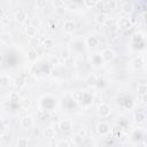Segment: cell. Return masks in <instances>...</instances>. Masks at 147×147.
Instances as JSON below:
<instances>
[{
    "mask_svg": "<svg viewBox=\"0 0 147 147\" xmlns=\"http://www.w3.org/2000/svg\"><path fill=\"white\" fill-rule=\"evenodd\" d=\"M96 1H98V0H84V5H85L87 8H92V7H95Z\"/></svg>",
    "mask_w": 147,
    "mask_h": 147,
    "instance_id": "cell-26",
    "label": "cell"
},
{
    "mask_svg": "<svg viewBox=\"0 0 147 147\" xmlns=\"http://www.w3.org/2000/svg\"><path fill=\"white\" fill-rule=\"evenodd\" d=\"M137 91H138V94L140 95H146V92H147V86L145 83H140L138 84V87H137Z\"/></svg>",
    "mask_w": 147,
    "mask_h": 147,
    "instance_id": "cell-14",
    "label": "cell"
},
{
    "mask_svg": "<svg viewBox=\"0 0 147 147\" xmlns=\"http://www.w3.org/2000/svg\"><path fill=\"white\" fill-rule=\"evenodd\" d=\"M101 57L103 59V61H111L114 57H115V52L110 48H107L102 52L101 54Z\"/></svg>",
    "mask_w": 147,
    "mask_h": 147,
    "instance_id": "cell-3",
    "label": "cell"
},
{
    "mask_svg": "<svg viewBox=\"0 0 147 147\" xmlns=\"http://www.w3.org/2000/svg\"><path fill=\"white\" fill-rule=\"evenodd\" d=\"M54 6L56 7V8H59V7H63V2H62V0H54Z\"/></svg>",
    "mask_w": 147,
    "mask_h": 147,
    "instance_id": "cell-32",
    "label": "cell"
},
{
    "mask_svg": "<svg viewBox=\"0 0 147 147\" xmlns=\"http://www.w3.org/2000/svg\"><path fill=\"white\" fill-rule=\"evenodd\" d=\"M15 17H16V20H17L18 22L23 23V22L25 21V18H26V14H25L23 10H20V11H17V13H16Z\"/></svg>",
    "mask_w": 147,
    "mask_h": 147,
    "instance_id": "cell-15",
    "label": "cell"
},
{
    "mask_svg": "<svg viewBox=\"0 0 147 147\" xmlns=\"http://www.w3.org/2000/svg\"><path fill=\"white\" fill-rule=\"evenodd\" d=\"M26 36L28 37H34V36H37V29L36 28H33V26H28L26 28Z\"/></svg>",
    "mask_w": 147,
    "mask_h": 147,
    "instance_id": "cell-16",
    "label": "cell"
},
{
    "mask_svg": "<svg viewBox=\"0 0 147 147\" xmlns=\"http://www.w3.org/2000/svg\"><path fill=\"white\" fill-rule=\"evenodd\" d=\"M44 46H45L46 48H52V47L54 46V40H53L52 38H46V39L44 40Z\"/></svg>",
    "mask_w": 147,
    "mask_h": 147,
    "instance_id": "cell-21",
    "label": "cell"
},
{
    "mask_svg": "<svg viewBox=\"0 0 147 147\" xmlns=\"http://www.w3.org/2000/svg\"><path fill=\"white\" fill-rule=\"evenodd\" d=\"M117 25L121 30H126V29L131 28V22L129 21V18H121L117 22Z\"/></svg>",
    "mask_w": 147,
    "mask_h": 147,
    "instance_id": "cell-7",
    "label": "cell"
},
{
    "mask_svg": "<svg viewBox=\"0 0 147 147\" xmlns=\"http://www.w3.org/2000/svg\"><path fill=\"white\" fill-rule=\"evenodd\" d=\"M83 141H84V137L80 136L79 133H77V134H75V136L72 137V142H74V145H76V146L82 145Z\"/></svg>",
    "mask_w": 147,
    "mask_h": 147,
    "instance_id": "cell-13",
    "label": "cell"
},
{
    "mask_svg": "<svg viewBox=\"0 0 147 147\" xmlns=\"http://www.w3.org/2000/svg\"><path fill=\"white\" fill-rule=\"evenodd\" d=\"M136 121H138V122H142L144 119H145V115H141V114H139V115H137L136 116Z\"/></svg>",
    "mask_w": 147,
    "mask_h": 147,
    "instance_id": "cell-36",
    "label": "cell"
},
{
    "mask_svg": "<svg viewBox=\"0 0 147 147\" xmlns=\"http://www.w3.org/2000/svg\"><path fill=\"white\" fill-rule=\"evenodd\" d=\"M36 6L38 8H45L47 6V0H36Z\"/></svg>",
    "mask_w": 147,
    "mask_h": 147,
    "instance_id": "cell-27",
    "label": "cell"
},
{
    "mask_svg": "<svg viewBox=\"0 0 147 147\" xmlns=\"http://www.w3.org/2000/svg\"><path fill=\"white\" fill-rule=\"evenodd\" d=\"M56 25H57V23H56L55 20H51V21H49V28H51V29L54 30V29L56 28Z\"/></svg>",
    "mask_w": 147,
    "mask_h": 147,
    "instance_id": "cell-33",
    "label": "cell"
},
{
    "mask_svg": "<svg viewBox=\"0 0 147 147\" xmlns=\"http://www.w3.org/2000/svg\"><path fill=\"white\" fill-rule=\"evenodd\" d=\"M21 125H22V127H24V129H30V127H32V126H33V119H32V117H30V116H24V117L21 119Z\"/></svg>",
    "mask_w": 147,
    "mask_h": 147,
    "instance_id": "cell-5",
    "label": "cell"
},
{
    "mask_svg": "<svg viewBox=\"0 0 147 147\" xmlns=\"http://www.w3.org/2000/svg\"><path fill=\"white\" fill-rule=\"evenodd\" d=\"M82 98H83V92H79V91L74 92V94H72V99H74L76 102L82 101Z\"/></svg>",
    "mask_w": 147,
    "mask_h": 147,
    "instance_id": "cell-22",
    "label": "cell"
},
{
    "mask_svg": "<svg viewBox=\"0 0 147 147\" xmlns=\"http://www.w3.org/2000/svg\"><path fill=\"white\" fill-rule=\"evenodd\" d=\"M91 62H92V64L94 65V67H101L102 64H103V59L101 57V55H99V54H94L92 57H91Z\"/></svg>",
    "mask_w": 147,
    "mask_h": 147,
    "instance_id": "cell-6",
    "label": "cell"
},
{
    "mask_svg": "<svg viewBox=\"0 0 147 147\" xmlns=\"http://www.w3.org/2000/svg\"><path fill=\"white\" fill-rule=\"evenodd\" d=\"M110 107L107 105V103H101L99 105L98 107V114L101 116V117H107L109 114H110Z\"/></svg>",
    "mask_w": 147,
    "mask_h": 147,
    "instance_id": "cell-1",
    "label": "cell"
},
{
    "mask_svg": "<svg viewBox=\"0 0 147 147\" xmlns=\"http://www.w3.org/2000/svg\"><path fill=\"white\" fill-rule=\"evenodd\" d=\"M71 126H72V124H71V121H69V119H63V121L60 123V129H61L63 132L70 131V130H71Z\"/></svg>",
    "mask_w": 147,
    "mask_h": 147,
    "instance_id": "cell-9",
    "label": "cell"
},
{
    "mask_svg": "<svg viewBox=\"0 0 147 147\" xmlns=\"http://www.w3.org/2000/svg\"><path fill=\"white\" fill-rule=\"evenodd\" d=\"M42 134H44L45 138H47V139H52V138L54 137L55 132H54V130H53L52 127H46V129H44Z\"/></svg>",
    "mask_w": 147,
    "mask_h": 147,
    "instance_id": "cell-12",
    "label": "cell"
},
{
    "mask_svg": "<svg viewBox=\"0 0 147 147\" xmlns=\"http://www.w3.org/2000/svg\"><path fill=\"white\" fill-rule=\"evenodd\" d=\"M70 8H76V5H70Z\"/></svg>",
    "mask_w": 147,
    "mask_h": 147,
    "instance_id": "cell-42",
    "label": "cell"
},
{
    "mask_svg": "<svg viewBox=\"0 0 147 147\" xmlns=\"http://www.w3.org/2000/svg\"><path fill=\"white\" fill-rule=\"evenodd\" d=\"M109 130H110L109 125H108L107 123H105V122H101V123H99V124L96 125V131H98V133L101 134V136L107 134V133L109 132Z\"/></svg>",
    "mask_w": 147,
    "mask_h": 147,
    "instance_id": "cell-2",
    "label": "cell"
},
{
    "mask_svg": "<svg viewBox=\"0 0 147 147\" xmlns=\"http://www.w3.org/2000/svg\"><path fill=\"white\" fill-rule=\"evenodd\" d=\"M3 16H5V10L0 8V20H1V18H3Z\"/></svg>",
    "mask_w": 147,
    "mask_h": 147,
    "instance_id": "cell-40",
    "label": "cell"
},
{
    "mask_svg": "<svg viewBox=\"0 0 147 147\" xmlns=\"http://www.w3.org/2000/svg\"><path fill=\"white\" fill-rule=\"evenodd\" d=\"M57 146L60 147V146H70V144L68 142V141H60L59 144H57Z\"/></svg>",
    "mask_w": 147,
    "mask_h": 147,
    "instance_id": "cell-38",
    "label": "cell"
},
{
    "mask_svg": "<svg viewBox=\"0 0 147 147\" xmlns=\"http://www.w3.org/2000/svg\"><path fill=\"white\" fill-rule=\"evenodd\" d=\"M39 44V38L37 37V36H34V37H30V45L31 46H37Z\"/></svg>",
    "mask_w": 147,
    "mask_h": 147,
    "instance_id": "cell-28",
    "label": "cell"
},
{
    "mask_svg": "<svg viewBox=\"0 0 147 147\" xmlns=\"http://www.w3.org/2000/svg\"><path fill=\"white\" fill-rule=\"evenodd\" d=\"M28 59H29V61H31V62L36 61V60H37V52H36L34 49H30V51L28 52Z\"/></svg>",
    "mask_w": 147,
    "mask_h": 147,
    "instance_id": "cell-18",
    "label": "cell"
},
{
    "mask_svg": "<svg viewBox=\"0 0 147 147\" xmlns=\"http://www.w3.org/2000/svg\"><path fill=\"white\" fill-rule=\"evenodd\" d=\"M122 9H123V11L126 13V14H130V13H132V10H133V9H132V5L129 3V2L124 3L123 7H122Z\"/></svg>",
    "mask_w": 147,
    "mask_h": 147,
    "instance_id": "cell-20",
    "label": "cell"
},
{
    "mask_svg": "<svg viewBox=\"0 0 147 147\" xmlns=\"http://www.w3.org/2000/svg\"><path fill=\"white\" fill-rule=\"evenodd\" d=\"M0 85L1 86H8L9 85V77L8 76H1L0 77Z\"/></svg>",
    "mask_w": 147,
    "mask_h": 147,
    "instance_id": "cell-23",
    "label": "cell"
},
{
    "mask_svg": "<svg viewBox=\"0 0 147 147\" xmlns=\"http://www.w3.org/2000/svg\"><path fill=\"white\" fill-rule=\"evenodd\" d=\"M2 61H3V55H2L1 53H0V63H1Z\"/></svg>",
    "mask_w": 147,
    "mask_h": 147,
    "instance_id": "cell-41",
    "label": "cell"
},
{
    "mask_svg": "<svg viewBox=\"0 0 147 147\" xmlns=\"http://www.w3.org/2000/svg\"><path fill=\"white\" fill-rule=\"evenodd\" d=\"M40 20L38 18V17H33L32 20H31V23H30V25L31 26H33V28H36V29H38L39 26H40Z\"/></svg>",
    "mask_w": 147,
    "mask_h": 147,
    "instance_id": "cell-24",
    "label": "cell"
},
{
    "mask_svg": "<svg viewBox=\"0 0 147 147\" xmlns=\"http://www.w3.org/2000/svg\"><path fill=\"white\" fill-rule=\"evenodd\" d=\"M96 80H98V79L95 78V76H88L87 79H86V83H87L88 86H95Z\"/></svg>",
    "mask_w": 147,
    "mask_h": 147,
    "instance_id": "cell-19",
    "label": "cell"
},
{
    "mask_svg": "<svg viewBox=\"0 0 147 147\" xmlns=\"http://www.w3.org/2000/svg\"><path fill=\"white\" fill-rule=\"evenodd\" d=\"M76 29V24L72 21H65L63 24V31L65 33H72Z\"/></svg>",
    "mask_w": 147,
    "mask_h": 147,
    "instance_id": "cell-4",
    "label": "cell"
},
{
    "mask_svg": "<svg viewBox=\"0 0 147 147\" xmlns=\"http://www.w3.org/2000/svg\"><path fill=\"white\" fill-rule=\"evenodd\" d=\"M15 84H16L17 86H22V85L24 84V79H23V77H22V76L17 77V78L15 79Z\"/></svg>",
    "mask_w": 147,
    "mask_h": 147,
    "instance_id": "cell-31",
    "label": "cell"
},
{
    "mask_svg": "<svg viewBox=\"0 0 147 147\" xmlns=\"http://www.w3.org/2000/svg\"><path fill=\"white\" fill-rule=\"evenodd\" d=\"M92 101V96L88 94V93H86V92H83V98H82V102L84 103V105H88L90 102Z\"/></svg>",
    "mask_w": 147,
    "mask_h": 147,
    "instance_id": "cell-17",
    "label": "cell"
},
{
    "mask_svg": "<svg viewBox=\"0 0 147 147\" xmlns=\"http://www.w3.org/2000/svg\"><path fill=\"white\" fill-rule=\"evenodd\" d=\"M107 18H108V15H107L106 13H102V11L99 13V14L95 16V21H96V23H99V24H103Z\"/></svg>",
    "mask_w": 147,
    "mask_h": 147,
    "instance_id": "cell-11",
    "label": "cell"
},
{
    "mask_svg": "<svg viewBox=\"0 0 147 147\" xmlns=\"http://www.w3.org/2000/svg\"><path fill=\"white\" fill-rule=\"evenodd\" d=\"M116 6H117V3L115 0H106L103 2V9L105 10H113L116 8Z\"/></svg>",
    "mask_w": 147,
    "mask_h": 147,
    "instance_id": "cell-10",
    "label": "cell"
},
{
    "mask_svg": "<svg viewBox=\"0 0 147 147\" xmlns=\"http://www.w3.org/2000/svg\"><path fill=\"white\" fill-rule=\"evenodd\" d=\"M55 10L57 11V14H59V15H63V14L65 13V9H64V7H59V8H56Z\"/></svg>",
    "mask_w": 147,
    "mask_h": 147,
    "instance_id": "cell-35",
    "label": "cell"
},
{
    "mask_svg": "<svg viewBox=\"0 0 147 147\" xmlns=\"http://www.w3.org/2000/svg\"><path fill=\"white\" fill-rule=\"evenodd\" d=\"M1 40H2L3 42H8V41L10 40V34H9V33H7V32H6V33H3V34L1 36Z\"/></svg>",
    "mask_w": 147,
    "mask_h": 147,
    "instance_id": "cell-30",
    "label": "cell"
},
{
    "mask_svg": "<svg viewBox=\"0 0 147 147\" xmlns=\"http://www.w3.org/2000/svg\"><path fill=\"white\" fill-rule=\"evenodd\" d=\"M10 101H18V95H17V93H15V92L11 93V95H10Z\"/></svg>",
    "mask_w": 147,
    "mask_h": 147,
    "instance_id": "cell-34",
    "label": "cell"
},
{
    "mask_svg": "<svg viewBox=\"0 0 147 147\" xmlns=\"http://www.w3.org/2000/svg\"><path fill=\"white\" fill-rule=\"evenodd\" d=\"M84 44L87 45V46H90V47H95L99 44V39L96 37H94V36H90V37H87L85 39V42Z\"/></svg>",
    "mask_w": 147,
    "mask_h": 147,
    "instance_id": "cell-8",
    "label": "cell"
},
{
    "mask_svg": "<svg viewBox=\"0 0 147 147\" xmlns=\"http://www.w3.org/2000/svg\"><path fill=\"white\" fill-rule=\"evenodd\" d=\"M26 145H28V140H26L25 138H21V139L17 140V146L24 147V146H26Z\"/></svg>",
    "mask_w": 147,
    "mask_h": 147,
    "instance_id": "cell-29",
    "label": "cell"
},
{
    "mask_svg": "<svg viewBox=\"0 0 147 147\" xmlns=\"http://www.w3.org/2000/svg\"><path fill=\"white\" fill-rule=\"evenodd\" d=\"M103 25L113 28V26H115V25H116V21H115L114 18H107V20H106V22L103 23Z\"/></svg>",
    "mask_w": 147,
    "mask_h": 147,
    "instance_id": "cell-25",
    "label": "cell"
},
{
    "mask_svg": "<svg viewBox=\"0 0 147 147\" xmlns=\"http://www.w3.org/2000/svg\"><path fill=\"white\" fill-rule=\"evenodd\" d=\"M61 54H62V56H63V57H65V59H67V57H69V56H68V52H67V51H62V52H61Z\"/></svg>",
    "mask_w": 147,
    "mask_h": 147,
    "instance_id": "cell-39",
    "label": "cell"
},
{
    "mask_svg": "<svg viewBox=\"0 0 147 147\" xmlns=\"http://www.w3.org/2000/svg\"><path fill=\"white\" fill-rule=\"evenodd\" d=\"M23 101H24V102H23L24 108H26V107H29V106H30V100H29V99H24Z\"/></svg>",
    "mask_w": 147,
    "mask_h": 147,
    "instance_id": "cell-37",
    "label": "cell"
}]
</instances>
